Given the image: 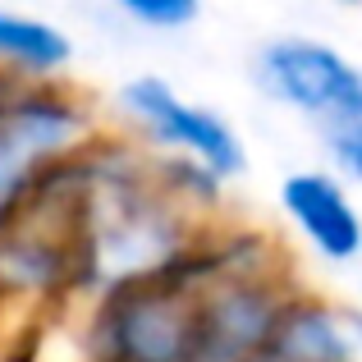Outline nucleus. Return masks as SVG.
I'll list each match as a JSON object with an SVG mask.
<instances>
[{"label":"nucleus","mask_w":362,"mask_h":362,"mask_svg":"<svg viewBox=\"0 0 362 362\" xmlns=\"http://www.w3.org/2000/svg\"><path fill=\"white\" fill-rule=\"evenodd\" d=\"M280 211L312 257L330 271L362 262V206L354 188L326 165H303L280 179Z\"/></svg>","instance_id":"nucleus-5"},{"label":"nucleus","mask_w":362,"mask_h":362,"mask_svg":"<svg viewBox=\"0 0 362 362\" xmlns=\"http://www.w3.org/2000/svg\"><path fill=\"white\" fill-rule=\"evenodd\" d=\"M344 326H349V344H354V354H358V362H362V312L349 303L344 308Z\"/></svg>","instance_id":"nucleus-10"},{"label":"nucleus","mask_w":362,"mask_h":362,"mask_svg":"<svg viewBox=\"0 0 362 362\" xmlns=\"http://www.w3.org/2000/svg\"><path fill=\"white\" fill-rule=\"evenodd\" d=\"M247 74H252V88L271 106L293 110L317 133L362 119V64L321 37L308 33L266 37L252 51Z\"/></svg>","instance_id":"nucleus-4"},{"label":"nucleus","mask_w":362,"mask_h":362,"mask_svg":"<svg viewBox=\"0 0 362 362\" xmlns=\"http://www.w3.org/2000/svg\"><path fill=\"white\" fill-rule=\"evenodd\" d=\"M197 252L184 266L88 298L101 362H193L197 358Z\"/></svg>","instance_id":"nucleus-2"},{"label":"nucleus","mask_w":362,"mask_h":362,"mask_svg":"<svg viewBox=\"0 0 362 362\" xmlns=\"http://www.w3.org/2000/svg\"><path fill=\"white\" fill-rule=\"evenodd\" d=\"M335 5H344V9H358V5H362V0H335Z\"/></svg>","instance_id":"nucleus-12"},{"label":"nucleus","mask_w":362,"mask_h":362,"mask_svg":"<svg viewBox=\"0 0 362 362\" xmlns=\"http://www.w3.org/2000/svg\"><path fill=\"white\" fill-rule=\"evenodd\" d=\"M129 23L151 28V33H184L197 23L202 0H110Z\"/></svg>","instance_id":"nucleus-8"},{"label":"nucleus","mask_w":362,"mask_h":362,"mask_svg":"<svg viewBox=\"0 0 362 362\" xmlns=\"http://www.w3.org/2000/svg\"><path fill=\"white\" fill-rule=\"evenodd\" d=\"M129 142L151 156H179L211 170L221 184L247 175V142L206 101H193L160 74H133L115 92V124Z\"/></svg>","instance_id":"nucleus-3"},{"label":"nucleus","mask_w":362,"mask_h":362,"mask_svg":"<svg viewBox=\"0 0 362 362\" xmlns=\"http://www.w3.org/2000/svg\"><path fill=\"white\" fill-rule=\"evenodd\" d=\"M262 354L271 362H358L354 344H349L344 308L312 289H298L284 303L271 330V344Z\"/></svg>","instance_id":"nucleus-6"},{"label":"nucleus","mask_w":362,"mask_h":362,"mask_svg":"<svg viewBox=\"0 0 362 362\" xmlns=\"http://www.w3.org/2000/svg\"><path fill=\"white\" fill-rule=\"evenodd\" d=\"M74 37L60 23L42 14H23L9 9L0 0V78L9 83H60V74H69Z\"/></svg>","instance_id":"nucleus-7"},{"label":"nucleus","mask_w":362,"mask_h":362,"mask_svg":"<svg viewBox=\"0 0 362 362\" xmlns=\"http://www.w3.org/2000/svg\"><path fill=\"white\" fill-rule=\"evenodd\" d=\"M354 308H358V312H362V280H358V303H354Z\"/></svg>","instance_id":"nucleus-13"},{"label":"nucleus","mask_w":362,"mask_h":362,"mask_svg":"<svg viewBox=\"0 0 362 362\" xmlns=\"http://www.w3.org/2000/svg\"><path fill=\"white\" fill-rule=\"evenodd\" d=\"M321 147H326V170L330 175L344 179L349 188H362V119L321 133Z\"/></svg>","instance_id":"nucleus-9"},{"label":"nucleus","mask_w":362,"mask_h":362,"mask_svg":"<svg viewBox=\"0 0 362 362\" xmlns=\"http://www.w3.org/2000/svg\"><path fill=\"white\" fill-rule=\"evenodd\" d=\"M193 362H271L266 354H252V358H211V354H197Z\"/></svg>","instance_id":"nucleus-11"},{"label":"nucleus","mask_w":362,"mask_h":362,"mask_svg":"<svg viewBox=\"0 0 362 362\" xmlns=\"http://www.w3.org/2000/svg\"><path fill=\"white\" fill-rule=\"evenodd\" d=\"M106 129L74 83H9L0 97V225L51 165L78 156Z\"/></svg>","instance_id":"nucleus-1"}]
</instances>
